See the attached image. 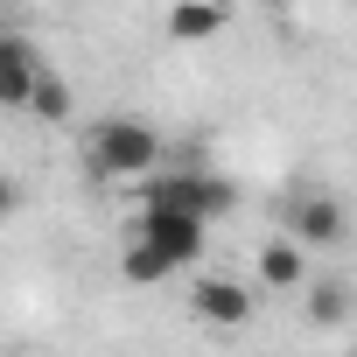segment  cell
<instances>
[{
	"instance_id": "ba28073f",
	"label": "cell",
	"mask_w": 357,
	"mask_h": 357,
	"mask_svg": "<svg viewBox=\"0 0 357 357\" xmlns=\"http://www.w3.org/2000/svg\"><path fill=\"white\" fill-rule=\"evenodd\" d=\"M225 0H175L168 8V43H211V36H225Z\"/></svg>"
},
{
	"instance_id": "6da1fadb",
	"label": "cell",
	"mask_w": 357,
	"mask_h": 357,
	"mask_svg": "<svg viewBox=\"0 0 357 357\" xmlns=\"http://www.w3.org/2000/svg\"><path fill=\"white\" fill-rule=\"evenodd\" d=\"M161 161H168L161 133H154L147 119H133V112H105V119L84 133V168H91V175H112V183L154 175Z\"/></svg>"
},
{
	"instance_id": "9c48e42d",
	"label": "cell",
	"mask_w": 357,
	"mask_h": 357,
	"mask_svg": "<svg viewBox=\"0 0 357 357\" xmlns=\"http://www.w3.org/2000/svg\"><path fill=\"white\" fill-rule=\"evenodd\" d=\"M119 273H126L133 287H154V280H168V273H175V259H168V252H154L147 238H133V245H126V259H119Z\"/></svg>"
},
{
	"instance_id": "8992f818",
	"label": "cell",
	"mask_w": 357,
	"mask_h": 357,
	"mask_svg": "<svg viewBox=\"0 0 357 357\" xmlns=\"http://www.w3.org/2000/svg\"><path fill=\"white\" fill-rule=\"evenodd\" d=\"M0 63H8V70H0V98H8V105H15V112H29V105H36V91H43V77H50V70H43V63H36V50H29V43H22V36H15V43H0Z\"/></svg>"
},
{
	"instance_id": "3957f363",
	"label": "cell",
	"mask_w": 357,
	"mask_h": 357,
	"mask_svg": "<svg viewBox=\"0 0 357 357\" xmlns=\"http://www.w3.org/2000/svg\"><path fill=\"white\" fill-rule=\"evenodd\" d=\"M133 238H147L154 252H168V259H175V273H183V266H197V259H204L211 225H204V218H190V211H168V204H140Z\"/></svg>"
},
{
	"instance_id": "8fae6325",
	"label": "cell",
	"mask_w": 357,
	"mask_h": 357,
	"mask_svg": "<svg viewBox=\"0 0 357 357\" xmlns=\"http://www.w3.org/2000/svg\"><path fill=\"white\" fill-rule=\"evenodd\" d=\"M29 112H36V119H63V112H70V84H63V77H43V91H36Z\"/></svg>"
},
{
	"instance_id": "52a82bcc",
	"label": "cell",
	"mask_w": 357,
	"mask_h": 357,
	"mask_svg": "<svg viewBox=\"0 0 357 357\" xmlns=\"http://www.w3.org/2000/svg\"><path fill=\"white\" fill-rule=\"evenodd\" d=\"M259 280L280 287V294H287V287H308V245H301L294 231H287V238H266V245H259Z\"/></svg>"
},
{
	"instance_id": "30bf717a",
	"label": "cell",
	"mask_w": 357,
	"mask_h": 357,
	"mask_svg": "<svg viewBox=\"0 0 357 357\" xmlns=\"http://www.w3.org/2000/svg\"><path fill=\"white\" fill-rule=\"evenodd\" d=\"M350 315V287L343 280H308V322L315 329H336Z\"/></svg>"
},
{
	"instance_id": "7a4b0ae2",
	"label": "cell",
	"mask_w": 357,
	"mask_h": 357,
	"mask_svg": "<svg viewBox=\"0 0 357 357\" xmlns=\"http://www.w3.org/2000/svg\"><path fill=\"white\" fill-rule=\"evenodd\" d=\"M147 204H168V211H190V218H225L231 204H238V190L225 183L218 168H204V161H190V154H175L168 168H154L147 175Z\"/></svg>"
},
{
	"instance_id": "7c38bea8",
	"label": "cell",
	"mask_w": 357,
	"mask_h": 357,
	"mask_svg": "<svg viewBox=\"0 0 357 357\" xmlns=\"http://www.w3.org/2000/svg\"><path fill=\"white\" fill-rule=\"evenodd\" d=\"M266 8H294V0H266Z\"/></svg>"
},
{
	"instance_id": "277c9868",
	"label": "cell",
	"mask_w": 357,
	"mask_h": 357,
	"mask_svg": "<svg viewBox=\"0 0 357 357\" xmlns=\"http://www.w3.org/2000/svg\"><path fill=\"white\" fill-rule=\"evenodd\" d=\"M287 231L308 245V252H336L343 238H350V218H343V204L329 197V190H301V197H287Z\"/></svg>"
},
{
	"instance_id": "5b68a950",
	"label": "cell",
	"mask_w": 357,
	"mask_h": 357,
	"mask_svg": "<svg viewBox=\"0 0 357 357\" xmlns=\"http://www.w3.org/2000/svg\"><path fill=\"white\" fill-rule=\"evenodd\" d=\"M190 315H197L204 329H245V322H252V287L231 280V273H204V280L190 287Z\"/></svg>"
}]
</instances>
